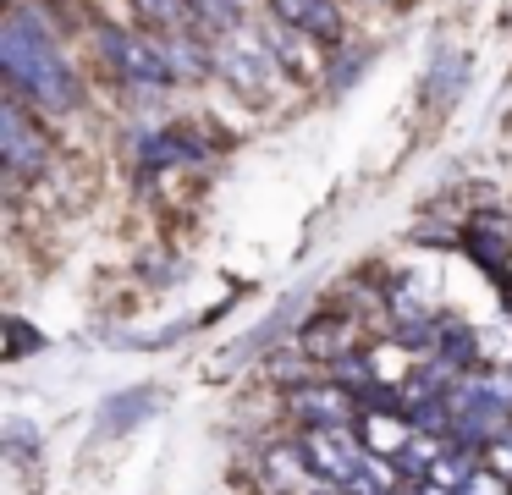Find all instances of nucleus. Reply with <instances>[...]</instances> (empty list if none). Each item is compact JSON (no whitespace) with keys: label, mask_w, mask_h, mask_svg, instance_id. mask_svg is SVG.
<instances>
[{"label":"nucleus","mask_w":512,"mask_h":495,"mask_svg":"<svg viewBox=\"0 0 512 495\" xmlns=\"http://www.w3.org/2000/svg\"><path fill=\"white\" fill-rule=\"evenodd\" d=\"M0 66L12 77L17 99H28L34 110H72L78 105V72L67 66L61 44L50 39V28L34 11H12L6 33H0Z\"/></svg>","instance_id":"f257e3e1"},{"label":"nucleus","mask_w":512,"mask_h":495,"mask_svg":"<svg viewBox=\"0 0 512 495\" xmlns=\"http://www.w3.org/2000/svg\"><path fill=\"white\" fill-rule=\"evenodd\" d=\"M210 61H215V72L248 99H265L270 88H276V44L248 33V28H226L221 39L210 44Z\"/></svg>","instance_id":"f03ea898"},{"label":"nucleus","mask_w":512,"mask_h":495,"mask_svg":"<svg viewBox=\"0 0 512 495\" xmlns=\"http://www.w3.org/2000/svg\"><path fill=\"white\" fill-rule=\"evenodd\" d=\"M94 50L111 61V72H122L127 83H138V88H171L177 83L166 50H160V39H144V33H133V28L100 22V28H94Z\"/></svg>","instance_id":"7ed1b4c3"},{"label":"nucleus","mask_w":512,"mask_h":495,"mask_svg":"<svg viewBox=\"0 0 512 495\" xmlns=\"http://www.w3.org/2000/svg\"><path fill=\"white\" fill-rule=\"evenodd\" d=\"M298 451H303V462L314 468V479L331 484V490H342V484H347V479H353V473L369 462V446H364V435H358V424L303 429Z\"/></svg>","instance_id":"20e7f679"},{"label":"nucleus","mask_w":512,"mask_h":495,"mask_svg":"<svg viewBox=\"0 0 512 495\" xmlns=\"http://www.w3.org/2000/svg\"><path fill=\"white\" fill-rule=\"evenodd\" d=\"M0 160H6V176L23 182V176H39L50 165V138L34 116H28V99H6L0 105Z\"/></svg>","instance_id":"39448f33"},{"label":"nucleus","mask_w":512,"mask_h":495,"mask_svg":"<svg viewBox=\"0 0 512 495\" xmlns=\"http://www.w3.org/2000/svg\"><path fill=\"white\" fill-rule=\"evenodd\" d=\"M287 407L303 429H325V424H358V396L342 380H303L287 391Z\"/></svg>","instance_id":"423d86ee"},{"label":"nucleus","mask_w":512,"mask_h":495,"mask_svg":"<svg viewBox=\"0 0 512 495\" xmlns=\"http://www.w3.org/2000/svg\"><path fill=\"white\" fill-rule=\"evenodd\" d=\"M270 17L287 33H303L314 44L342 39V11H336V0H270Z\"/></svg>","instance_id":"0eeeda50"},{"label":"nucleus","mask_w":512,"mask_h":495,"mask_svg":"<svg viewBox=\"0 0 512 495\" xmlns=\"http://www.w3.org/2000/svg\"><path fill=\"white\" fill-rule=\"evenodd\" d=\"M160 50H166L171 77H177V83H199V77H210V72H215L210 50H204V44L193 39V33H160Z\"/></svg>","instance_id":"6e6552de"},{"label":"nucleus","mask_w":512,"mask_h":495,"mask_svg":"<svg viewBox=\"0 0 512 495\" xmlns=\"http://www.w3.org/2000/svg\"><path fill=\"white\" fill-rule=\"evenodd\" d=\"M441 451H446V435H424V429H413V440L397 451V473L402 479H413V484H424V479H435V462H441Z\"/></svg>","instance_id":"1a4fd4ad"},{"label":"nucleus","mask_w":512,"mask_h":495,"mask_svg":"<svg viewBox=\"0 0 512 495\" xmlns=\"http://www.w3.org/2000/svg\"><path fill=\"white\" fill-rule=\"evenodd\" d=\"M435 363H441L446 374H468V369H474V336H468L457 319L435 325Z\"/></svg>","instance_id":"9d476101"},{"label":"nucleus","mask_w":512,"mask_h":495,"mask_svg":"<svg viewBox=\"0 0 512 495\" xmlns=\"http://www.w3.org/2000/svg\"><path fill=\"white\" fill-rule=\"evenodd\" d=\"M133 11L160 33H188V17H193L188 0H133Z\"/></svg>","instance_id":"9b49d317"},{"label":"nucleus","mask_w":512,"mask_h":495,"mask_svg":"<svg viewBox=\"0 0 512 495\" xmlns=\"http://www.w3.org/2000/svg\"><path fill=\"white\" fill-rule=\"evenodd\" d=\"M193 6V17L199 22H210V28H237V0H188Z\"/></svg>","instance_id":"f8f14e48"},{"label":"nucleus","mask_w":512,"mask_h":495,"mask_svg":"<svg viewBox=\"0 0 512 495\" xmlns=\"http://www.w3.org/2000/svg\"><path fill=\"white\" fill-rule=\"evenodd\" d=\"M457 495H512V490H507V479H501L496 468H474V479H468Z\"/></svg>","instance_id":"ddd939ff"},{"label":"nucleus","mask_w":512,"mask_h":495,"mask_svg":"<svg viewBox=\"0 0 512 495\" xmlns=\"http://www.w3.org/2000/svg\"><path fill=\"white\" fill-rule=\"evenodd\" d=\"M485 451H490V468H496L501 479H512V429H507V435H496Z\"/></svg>","instance_id":"4468645a"},{"label":"nucleus","mask_w":512,"mask_h":495,"mask_svg":"<svg viewBox=\"0 0 512 495\" xmlns=\"http://www.w3.org/2000/svg\"><path fill=\"white\" fill-rule=\"evenodd\" d=\"M413 495H457V490H452V484H435V479H424Z\"/></svg>","instance_id":"2eb2a0df"}]
</instances>
